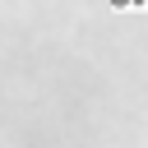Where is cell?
Here are the masks:
<instances>
[{"instance_id":"6da1fadb","label":"cell","mask_w":148,"mask_h":148,"mask_svg":"<svg viewBox=\"0 0 148 148\" xmlns=\"http://www.w3.org/2000/svg\"><path fill=\"white\" fill-rule=\"evenodd\" d=\"M148 0H111V9H143Z\"/></svg>"}]
</instances>
